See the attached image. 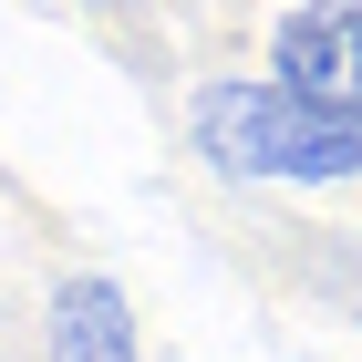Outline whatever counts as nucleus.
Listing matches in <instances>:
<instances>
[{
  "label": "nucleus",
  "mask_w": 362,
  "mask_h": 362,
  "mask_svg": "<svg viewBox=\"0 0 362 362\" xmlns=\"http://www.w3.org/2000/svg\"><path fill=\"white\" fill-rule=\"evenodd\" d=\"M197 156L238 187H341L362 176V114H310L259 73H218L187 93Z\"/></svg>",
  "instance_id": "1"
},
{
  "label": "nucleus",
  "mask_w": 362,
  "mask_h": 362,
  "mask_svg": "<svg viewBox=\"0 0 362 362\" xmlns=\"http://www.w3.org/2000/svg\"><path fill=\"white\" fill-rule=\"evenodd\" d=\"M259 83H279L310 114H362V11L352 0H300V11H279Z\"/></svg>",
  "instance_id": "2"
},
{
  "label": "nucleus",
  "mask_w": 362,
  "mask_h": 362,
  "mask_svg": "<svg viewBox=\"0 0 362 362\" xmlns=\"http://www.w3.org/2000/svg\"><path fill=\"white\" fill-rule=\"evenodd\" d=\"M42 352H52V362H145L124 279H104V269H73V279L52 290V300H42Z\"/></svg>",
  "instance_id": "3"
},
{
  "label": "nucleus",
  "mask_w": 362,
  "mask_h": 362,
  "mask_svg": "<svg viewBox=\"0 0 362 362\" xmlns=\"http://www.w3.org/2000/svg\"><path fill=\"white\" fill-rule=\"evenodd\" d=\"M352 321H362V259H352Z\"/></svg>",
  "instance_id": "4"
}]
</instances>
